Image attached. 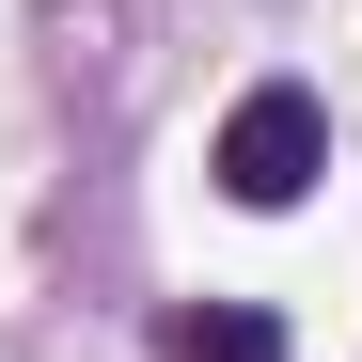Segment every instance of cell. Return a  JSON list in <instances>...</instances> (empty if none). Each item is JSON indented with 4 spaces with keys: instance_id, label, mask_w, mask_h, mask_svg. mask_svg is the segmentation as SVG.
Returning <instances> with one entry per match:
<instances>
[{
    "instance_id": "obj_1",
    "label": "cell",
    "mask_w": 362,
    "mask_h": 362,
    "mask_svg": "<svg viewBox=\"0 0 362 362\" xmlns=\"http://www.w3.org/2000/svg\"><path fill=\"white\" fill-rule=\"evenodd\" d=\"M205 173H221L236 205H299V189L331 173V110L299 95V79H252V95L221 110V158H205Z\"/></svg>"
},
{
    "instance_id": "obj_2",
    "label": "cell",
    "mask_w": 362,
    "mask_h": 362,
    "mask_svg": "<svg viewBox=\"0 0 362 362\" xmlns=\"http://www.w3.org/2000/svg\"><path fill=\"white\" fill-rule=\"evenodd\" d=\"M158 362H284V315H252V299H189V315L158 331Z\"/></svg>"
}]
</instances>
